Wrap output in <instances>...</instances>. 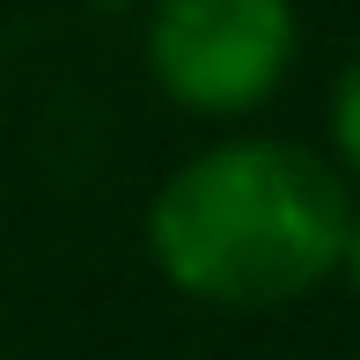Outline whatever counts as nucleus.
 Returning <instances> with one entry per match:
<instances>
[{"mask_svg": "<svg viewBox=\"0 0 360 360\" xmlns=\"http://www.w3.org/2000/svg\"><path fill=\"white\" fill-rule=\"evenodd\" d=\"M353 176L323 147L228 133L184 155L147 199L162 287L221 316H272L331 287L353 236Z\"/></svg>", "mask_w": 360, "mask_h": 360, "instance_id": "obj_1", "label": "nucleus"}, {"mask_svg": "<svg viewBox=\"0 0 360 360\" xmlns=\"http://www.w3.org/2000/svg\"><path fill=\"white\" fill-rule=\"evenodd\" d=\"M147 81L184 118H250L302 59L294 0H147Z\"/></svg>", "mask_w": 360, "mask_h": 360, "instance_id": "obj_2", "label": "nucleus"}, {"mask_svg": "<svg viewBox=\"0 0 360 360\" xmlns=\"http://www.w3.org/2000/svg\"><path fill=\"white\" fill-rule=\"evenodd\" d=\"M338 280H346L353 302H360V206H353V236H346V265H338Z\"/></svg>", "mask_w": 360, "mask_h": 360, "instance_id": "obj_4", "label": "nucleus"}, {"mask_svg": "<svg viewBox=\"0 0 360 360\" xmlns=\"http://www.w3.org/2000/svg\"><path fill=\"white\" fill-rule=\"evenodd\" d=\"M323 133H331V162L360 184V44L346 52V67L331 74V96H323Z\"/></svg>", "mask_w": 360, "mask_h": 360, "instance_id": "obj_3", "label": "nucleus"}]
</instances>
